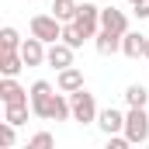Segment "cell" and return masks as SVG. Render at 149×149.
<instances>
[{
  "mask_svg": "<svg viewBox=\"0 0 149 149\" xmlns=\"http://www.w3.org/2000/svg\"><path fill=\"white\" fill-rule=\"evenodd\" d=\"M101 10H104V7H97V3H90V0H83V3H80V14H76L73 28L80 31L83 42L101 35Z\"/></svg>",
  "mask_w": 149,
  "mask_h": 149,
  "instance_id": "1",
  "label": "cell"
},
{
  "mask_svg": "<svg viewBox=\"0 0 149 149\" xmlns=\"http://www.w3.org/2000/svg\"><path fill=\"white\" fill-rule=\"evenodd\" d=\"M52 97H56V87H52L49 80H35V83L28 87V104H31V114L42 118V121H49V104H52Z\"/></svg>",
  "mask_w": 149,
  "mask_h": 149,
  "instance_id": "2",
  "label": "cell"
},
{
  "mask_svg": "<svg viewBox=\"0 0 149 149\" xmlns=\"http://www.w3.org/2000/svg\"><path fill=\"white\" fill-rule=\"evenodd\" d=\"M125 139L132 146L149 142V114H146V108H128V114H125Z\"/></svg>",
  "mask_w": 149,
  "mask_h": 149,
  "instance_id": "3",
  "label": "cell"
},
{
  "mask_svg": "<svg viewBox=\"0 0 149 149\" xmlns=\"http://www.w3.org/2000/svg\"><path fill=\"white\" fill-rule=\"evenodd\" d=\"M28 28H31V38L45 42V45H56V42H63V21H56L52 14H35Z\"/></svg>",
  "mask_w": 149,
  "mask_h": 149,
  "instance_id": "4",
  "label": "cell"
},
{
  "mask_svg": "<svg viewBox=\"0 0 149 149\" xmlns=\"http://www.w3.org/2000/svg\"><path fill=\"white\" fill-rule=\"evenodd\" d=\"M70 104H73V121L80 125H94L97 121V101H94V94H87V90H76L70 94Z\"/></svg>",
  "mask_w": 149,
  "mask_h": 149,
  "instance_id": "5",
  "label": "cell"
},
{
  "mask_svg": "<svg viewBox=\"0 0 149 149\" xmlns=\"http://www.w3.org/2000/svg\"><path fill=\"white\" fill-rule=\"evenodd\" d=\"M125 114L128 111H118V108H104L97 114V128L111 139V135H125Z\"/></svg>",
  "mask_w": 149,
  "mask_h": 149,
  "instance_id": "6",
  "label": "cell"
},
{
  "mask_svg": "<svg viewBox=\"0 0 149 149\" xmlns=\"http://www.w3.org/2000/svg\"><path fill=\"white\" fill-rule=\"evenodd\" d=\"M101 31H111V35L125 38V35H128V17H125V10L104 7V10H101Z\"/></svg>",
  "mask_w": 149,
  "mask_h": 149,
  "instance_id": "7",
  "label": "cell"
},
{
  "mask_svg": "<svg viewBox=\"0 0 149 149\" xmlns=\"http://www.w3.org/2000/svg\"><path fill=\"white\" fill-rule=\"evenodd\" d=\"M21 59H24V66H42V63L49 59V45L38 42V38H24V45H21Z\"/></svg>",
  "mask_w": 149,
  "mask_h": 149,
  "instance_id": "8",
  "label": "cell"
},
{
  "mask_svg": "<svg viewBox=\"0 0 149 149\" xmlns=\"http://www.w3.org/2000/svg\"><path fill=\"white\" fill-rule=\"evenodd\" d=\"M73 52H76V49H70L66 42H56V45H49V59H45V63H49L52 70H59V73H63V70H70V66H73Z\"/></svg>",
  "mask_w": 149,
  "mask_h": 149,
  "instance_id": "9",
  "label": "cell"
},
{
  "mask_svg": "<svg viewBox=\"0 0 149 149\" xmlns=\"http://www.w3.org/2000/svg\"><path fill=\"white\" fill-rule=\"evenodd\" d=\"M0 101H3V104H28V90H24L17 80L3 76V80H0Z\"/></svg>",
  "mask_w": 149,
  "mask_h": 149,
  "instance_id": "10",
  "label": "cell"
},
{
  "mask_svg": "<svg viewBox=\"0 0 149 149\" xmlns=\"http://www.w3.org/2000/svg\"><path fill=\"white\" fill-rule=\"evenodd\" d=\"M56 87H59V94H76V90H83V70H63V73L56 76Z\"/></svg>",
  "mask_w": 149,
  "mask_h": 149,
  "instance_id": "11",
  "label": "cell"
},
{
  "mask_svg": "<svg viewBox=\"0 0 149 149\" xmlns=\"http://www.w3.org/2000/svg\"><path fill=\"white\" fill-rule=\"evenodd\" d=\"M76 14H80V3H76V0H52V17H56V21L73 24Z\"/></svg>",
  "mask_w": 149,
  "mask_h": 149,
  "instance_id": "12",
  "label": "cell"
},
{
  "mask_svg": "<svg viewBox=\"0 0 149 149\" xmlns=\"http://www.w3.org/2000/svg\"><path fill=\"white\" fill-rule=\"evenodd\" d=\"M121 52H125L128 59H142V56H146V35L128 31V35L121 38Z\"/></svg>",
  "mask_w": 149,
  "mask_h": 149,
  "instance_id": "13",
  "label": "cell"
},
{
  "mask_svg": "<svg viewBox=\"0 0 149 149\" xmlns=\"http://www.w3.org/2000/svg\"><path fill=\"white\" fill-rule=\"evenodd\" d=\"M73 118V104H70V94H56L52 104H49V121H66Z\"/></svg>",
  "mask_w": 149,
  "mask_h": 149,
  "instance_id": "14",
  "label": "cell"
},
{
  "mask_svg": "<svg viewBox=\"0 0 149 149\" xmlns=\"http://www.w3.org/2000/svg\"><path fill=\"white\" fill-rule=\"evenodd\" d=\"M24 70V59H21V52H0V73L10 76V80H17V73Z\"/></svg>",
  "mask_w": 149,
  "mask_h": 149,
  "instance_id": "15",
  "label": "cell"
},
{
  "mask_svg": "<svg viewBox=\"0 0 149 149\" xmlns=\"http://www.w3.org/2000/svg\"><path fill=\"white\" fill-rule=\"evenodd\" d=\"M28 114H31V104H3V121L7 125H24L28 121Z\"/></svg>",
  "mask_w": 149,
  "mask_h": 149,
  "instance_id": "16",
  "label": "cell"
},
{
  "mask_svg": "<svg viewBox=\"0 0 149 149\" xmlns=\"http://www.w3.org/2000/svg\"><path fill=\"white\" fill-rule=\"evenodd\" d=\"M94 49H97L101 56H114V52H121V38L111 35V31H101V35L94 38Z\"/></svg>",
  "mask_w": 149,
  "mask_h": 149,
  "instance_id": "17",
  "label": "cell"
},
{
  "mask_svg": "<svg viewBox=\"0 0 149 149\" xmlns=\"http://www.w3.org/2000/svg\"><path fill=\"white\" fill-rule=\"evenodd\" d=\"M21 45H24V38L17 35V28H0V52H21Z\"/></svg>",
  "mask_w": 149,
  "mask_h": 149,
  "instance_id": "18",
  "label": "cell"
},
{
  "mask_svg": "<svg viewBox=\"0 0 149 149\" xmlns=\"http://www.w3.org/2000/svg\"><path fill=\"white\" fill-rule=\"evenodd\" d=\"M146 101H149V90L142 83H132V87L125 90V104H128V108H146Z\"/></svg>",
  "mask_w": 149,
  "mask_h": 149,
  "instance_id": "19",
  "label": "cell"
},
{
  "mask_svg": "<svg viewBox=\"0 0 149 149\" xmlns=\"http://www.w3.org/2000/svg\"><path fill=\"white\" fill-rule=\"evenodd\" d=\"M24 149H56V139H52V132H35L28 142H24Z\"/></svg>",
  "mask_w": 149,
  "mask_h": 149,
  "instance_id": "20",
  "label": "cell"
},
{
  "mask_svg": "<svg viewBox=\"0 0 149 149\" xmlns=\"http://www.w3.org/2000/svg\"><path fill=\"white\" fill-rule=\"evenodd\" d=\"M14 142H17V128L7 125V121H0V146H3V149H14Z\"/></svg>",
  "mask_w": 149,
  "mask_h": 149,
  "instance_id": "21",
  "label": "cell"
},
{
  "mask_svg": "<svg viewBox=\"0 0 149 149\" xmlns=\"http://www.w3.org/2000/svg\"><path fill=\"white\" fill-rule=\"evenodd\" d=\"M63 42H66L70 49H80V45H83V38H80V31H76L73 24H63Z\"/></svg>",
  "mask_w": 149,
  "mask_h": 149,
  "instance_id": "22",
  "label": "cell"
},
{
  "mask_svg": "<svg viewBox=\"0 0 149 149\" xmlns=\"http://www.w3.org/2000/svg\"><path fill=\"white\" fill-rule=\"evenodd\" d=\"M108 149H132V142H128L125 135H111V139H108Z\"/></svg>",
  "mask_w": 149,
  "mask_h": 149,
  "instance_id": "23",
  "label": "cell"
},
{
  "mask_svg": "<svg viewBox=\"0 0 149 149\" xmlns=\"http://www.w3.org/2000/svg\"><path fill=\"white\" fill-rule=\"evenodd\" d=\"M135 14H139V21H142V17H149V0L142 3V7H135Z\"/></svg>",
  "mask_w": 149,
  "mask_h": 149,
  "instance_id": "24",
  "label": "cell"
},
{
  "mask_svg": "<svg viewBox=\"0 0 149 149\" xmlns=\"http://www.w3.org/2000/svg\"><path fill=\"white\" fill-rule=\"evenodd\" d=\"M128 3H132V7H142V3H146V0H128Z\"/></svg>",
  "mask_w": 149,
  "mask_h": 149,
  "instance_id": "25",
  "label": "cell"
},
{
  "mask_svg": "<svg viewBox=\"0 0 149 149\" xmlns=\"http://www.w3.org/2000/svg\"><path fill=\"white\" fill-rule=\"evenodd\" d=\"M142 59H149V35H146V56H142Z\"/></svg>",
  "mask_w": 149,
  "mask_h": 149,
  "instance_id": "26",
  "label": "cell"
}]
</instances>
